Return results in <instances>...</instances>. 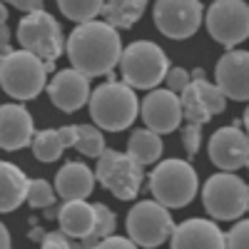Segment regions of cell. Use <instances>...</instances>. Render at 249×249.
<instances>
[{
    "label": "cell",
    "instance_id": "obj_1",
    "mask_svg": "<svg viewBox=\"0 0 249 249\" xmlns=\"http://www.w3.org/2000/svg\"><path fill=\"white\" fill-rule=\"evenodd\" d=\"M65 53L70 65L88 77L110 75L120 62L122 40L120 33L105 20H88L77 23V28L65 40Z\"/></svg>",
    "mask_w": 249,
    "mask_h": 249
},
{
    "label": "cell",
    "instance_id": "obj_2",
    "mask_svg": "<svg viewBox=\"0 0 249 249\" xmlns=\"http://www.w3.org/2000/svg\"><path fill=\"white\" fill-rule=\"evenodd\" d=\"M88 110L102 132H122L140 115V100L130 85L107 80L100 88L90 90Z\"/></svg>",
    "mask_w": 249,
    "mask_h": 249
},
{
    "label": "cell",
    "instance_id": "obj_3",
    "mask_svg": "<svg viewBox=\"0 0 249 249\" xmlns=\"http://www.w3.org/2000/svg\"><path fill=\"white\" fill-rule=\"evenodd\" d=\"M48 68L45 60L28 50H10L0 57V88L13 100H35L48 85Z\"/></svg>",
    "mask_w": 249,
    "mask_h": 249
},
{
    "label": "cell",
    "instance_id": "obj_4",
    "mask_svg": "<svg viewBox=\"0 0 249 249\" xmlns=\"http://www.w3.org/2000/svg\"><path fill=\"white\" fill-rule=\"evenodd\" d=\"M117 65L124 85H130L132 90H152L164 80L170 60L152 40H137V43L122 48Z\"/></svg>",
    "mask_w": 249,
    "mask_h": 249
},
{
    "label": "cell",
    "instance_id": "obj_5",
    "mask_svg": "<svg viewBox=\"0 0 249 249\" xmlns=\"http://www.w3.org/2000/svg\"><path fill=\"white\" fill-rule=\"evenodd\" d=\"M199 190L195 167L187 160H162L150 172V192L167 210L187 207Z\"/></svg>",
    "mask_w": 249,
    "mask_h": 249
},
{
    "label": "cell",
    "instance_id": "obj_6",
    "mask_svg": "<svg viewBox=\"0 0 249 249\" xmlns=\"http://www.w3.org/2000/svg\"><path fill=\"white\" fill-rule=\"evenodd\" d=\"M202 204L207 214L217 222H234L247 214L249 207V187L234 172L212 175L202 187Z\"/></svg>",
    "mask_w": 249,
    "mask_h": 249
},
{
    "label": "cell",
    "instance_id": "obj_7",
    "mask_svg": "<svg viewBox=\"0 0 249 249\" xmlns=\"http://www.w3.org/2000/svg\"><path fill=\"white\" fill-rule=\"evenodd\" d=\"M95 179L112 197L127 202L140 195V187L144 182V167L127 152H117V150L105 147L97 157Z\"/></svg>",
    "mask_w": 249,
    "mask_h": 249
},
{
    "label": "cell",
    "instance_id": "obj_8",
    "mask_svg": "<svg viewBox=\"0 0 249 249\" xmlns=\"http://www.w3.org/2000/svg\"><path fill=\"white\" fill-rule=\"evenodd\" d=\"M15 35H18L20 48L37 55L45 62H55L65 50V37H62L60 23L43 8L30 10L28 15L20 18Z\"/></svg>",
    "mask_w": 249,
    "mask_h": 249
},
{
    "label": "cell",
    "instance_id": "obj_9",
    "mask_svg": "<svg viewBox=\"0 0 249 249\" xmlns=\"http://www.w3.org/2000/svg\"><path fill=\"white\" fill-rule=\"evenodd\" d=\"M127 237L135 242V247H160L172 234V214L164 204L157 199H142L127 212Z\"/></svg>",
    "mask_w": 249,
    "mask_h": 249
},
{
    "label": "cell",
    "instance_id": "obj_10",
    "mask_svg": "<svg viewBox=\"0 0 249 249\" xmlns=\"http://www.w3.org/2000/svg\"><path fill=\"white\" fill-rule=\"evenodd\" d=\"M202 20L212 40L227 50L244 43L249 35V8L244 0H214Z\"/></svg>",
    "mask_w": 249,
    "mask_h": 249
},
{
    "label": "cell",
    "instance_id": "obj_11",
    "mask_svg": "<svg viewBox=\"0 0 249 249\" xmlns=\"http://www.w3.org/2000/svg\"><path fill=\"white\" fill-rule=\"evenodd\" d=\"M204 8L199 0H155L152 20L155 28L170 40L192 37L202 25Z\"/></svg>",
    "mask_w": 249,
    "mask_h": 249
},
{
    "label": "cell",
    "instance_id": "obj_12",
    "mask_svg": "<svg viewBox=\"0 0 249 249\" xmlns=\"http://www.w3.org/2000/svg\"><path fill=\"white\" fill-rule=\"evenodd\" d=\"M179 107L182 120L207 124L214 115H222L227 110V97L207 77H192L187 82V88L179 92Z\"/></svg>",
    "mask_w": 249,
    "mask_h": 249
},
{
    "label": "cell",
    "instance_id": "obj_13",
    "mask_svg": "<svg viewBox=\"0 0 249 249\" xmlns=\"http://www.w3.org/2000/svg\"><path fill=\"white\" fill-rule=\"evenodd\" d=\"M140 115L144 120V124L157 132V135H167L175 132L182 124V107H179V95L172 90H160L152 88L150 95L142 100L140 105Z\"/></svg>",
    "mask_w": 249,
    "mask_h": 249
},
{
    "label": "cell",
    "instance_id": "obj_14",
    "mask_svg": "<svg viewBox=\"0 0 249 249\" xmlns=\"http://www.w3.org/2000/svg\"><path fill=\"white\" fill-rule=\"evenodd\" d=\"M214 85L227 100L247 102L249 97V53L230 48L217 62Z\"/></svg>",
    "mask_w": 249,
    "mask_h": 249
},
{
    "label": "cell",
    "instance_id": "obj_15",
    "mask_svg": "<svg viewBox=\"0 0 249 249\" xmlns=\"http://www.w3.org/2000/svg\"><path fill=\"white\" fill-rule=\"evenodd\" d=\"M210 160L214 167H219L224 172H237V170L247 167V162H249L247 132L239 130L237 124L219 127L210 137Z\"/></svg>",
    "mask_w": 249,
    "mask_h": 249
},
{
    "label": "cell",
    "instance_id": "obj_16",
    "mask_svg": "<svg viewBox=\"0 0 249 249\" xmlns=\"http://www.w3.org/2000/svg\"><path fill=\"white\" fill-rule=\"evenodd\" d=\"M48 95L50 102L62 110V112H75L80 107L88 105V97H90V77L82 75L75 68L68 70H60L55 72V77L48 82Z\"/></svg>",
    "mask_w": 249,
    "mask_h": 249
},
{
    "label": "cell",
    "instance_id": "obj_17",
    "mask_svg": "<svg viewBox=\"0 0 249 249\" xmlns=\"http://www.w3.org/2000/svg\"><path fill=\"white\" fill-rule=\"evenodd\" d=\"M33 135V115L23 105H18V102L0 105V150H25L30 147Z\"/></svg>",
    "mask_w": 249,
    "mask_h": 249
},
{
    "label": "cell",
    "instance_id": "obj_18",
    "mask_svg": "<svg viewBox=\"0 0 249 249\" xmlns=\"http://www.w3.org/2000/svg\"><path fill=\"white\" fill-rule=\"evenodd\" d=\"M175 249H222L224 232L217 227L214 219H184L182 224L172 227L167 239Z\"/></svg>",
    "mask_w": 249,
    "mask_h": 249
},
{
    "label": "cell",
    "instance_id": "obj_19",
    "mask_svg": "<svg viewBox=\"0 0 249 249\" xmlns=\"http://www.w3.org/2000/svg\"><path fill=\"white\" fill-rule=\"evenodd\" d=\"M57 224L65 237L70 239H85L95 232V210L88 199H62V207H57Z\"/></svg>",
    "mask_w": 249,
    "mask_h": 249
},
{
    "label": "cell",
    "instance_id": "obj_20",
    "mask_svg": "<svg viewBox=\"0 0 249 249\" xmlns=\"http://www.w3.org/2000/svg\"><path fill=\"white\" fill-rule=\"evenodd\" d=\"M95 190V172L82 162H68L55 175V195L60 199H88Z\"/></svg>",
    "mask_w": 249,
    "mask_h": 249
},
{
    "label": "cell",
    "instance_id": "obj_21",
    "mask_svg": "<svg viewBox=\"0 0 249 249\" xmlns=\"http://www.w3.org/2000/svg\"><path fill=\"white\" fill-rule=\"evenodd\" d=\"M25 192H28L25 172L15 167L13 162L0 160V214L15 212L25 202Z\"/></svg>",
    "mask_w": 249,
    "mask_h": 249
},
{
    "label": "cell",
    "instance_id": "obj_22",
    "mask_svg": "<svg viewBox=\"0 0 249 249\" xmlns=\"http://www.w3.org/2000/svg\"><path fill=\"white\" fill-rule=\"evenodd\" d=\"M147 5H150V0H105L100 15L115 30H130L144 15Z\"/></svg>",
    "mask_w": 249,
    "mask_h": 249
},
{
    "label": "cell",
    "instance_id": "obj_23",
    "mask_svg": "<svg viewBox=\"0 0 249 249\" xmlns=\"http://www.w3.org/2000/svg\"><path fill=\"white\" fill-rule=\"evenodd\" d=\"M164 152V144H162V137L157 132H152L150 127L144 130H135L127 140V155L135 157L142 167L147 164H155Z\"/></svg>",
    "mask_w": 249,
    "mask_h": 249
},
{
    "label": "cell",
    "instance_id": "obj_24",
    "mask_svg": "<svg viewBox=\"0 0 249 249\" xmlns=\"http://www.w3.org/2000/svg\"><path fill=\"white\" fill-rule=\"evenodd\" d=\"M30 147H33L35 160H40V162H55V160L62 157V152H65L57 130H40V132H35Z\"/></svg>",
    "mask_w": 249,
    "mask_h": 249
},
{
    "label": "cell",
    "instance_id": "obj_25",
    "mask_svg": "<svg viewBox=\"0 0 249 249\" xmlns=\"http://www.w3.org/2000/svg\"><path fill=\"white\" fill-rule=\"evenodd\" d=\"M102 3L105 0H57V8L72 23H88L100 15Z\"/></svg>",
    "mask_w": 249,
    "mask_h": 249
},
{
    "label": "cell",
    "instance_id": "obj_26",
    "mask_svg": "<svg viewBox=\"0 0 249 249\" xmlns=\"http://www.w3.org/2000/svg\"><path fill=\"white\" fill-rule=\"evenodd\" d=\"M75 150L85 157L97 160L100 152L105 150V135L97 124H77V140H75Z\"/></svg>",
    "mask_w": 249,
    "mask_h": 249
},
{
    "label": "cell",
    "instance_id": "obj_27",
    "mask_svg": "<svg viewBox=\"0 0 249 249\" xmlns=\"http://www.w3.org/2000/svg\"><path fill=\"white\" fill-rule=\"evenodd\" d=\"M55 190L48 179H28V192H25V202L33 210H45V207L55 204Z\"/></svg>",
    "mask_w": 249,
    "mask_h": 249
},
{
    "label": "cell",
    "instance_id": "obj_28",
    "mask_svg": "<svg viewBox=\"0 0 249 249\" xmlns=\"http://www.w3.org/2000/svg\"><path fill=\"white\" fill-rule=\"evenodd\" d=\"M92 210H95V232H92L90 237H97V239H102V237L112 234V232L117 230V219H115V212L110 210L107 204H102V202H95V204H92Z\"/></svg>",
    "mask_w": 249,
    "mask_h": 249
},
{
    "label": "cell",
    "instance_id": "obj_29",
    "mask_svg": "<svg viewBox=\"0 0 249 249\" xmlns=\"http://www.w3.org/2000/svg\"><path fill=\"white\" fill-rule=\"evenodd\" d=\"M224 247L230 249H247L249 247V222L247 219H237L230 232H224Z\"/></svg>",
    "mask_w": 249,
    "mask_h": 249
},
{
    "label": "cell",
    "instance_id": "obj_30",
    "mask_svg": "<svg viewBox=\"0 0 249 249\" xmlns=\"http://www.w3.org/2000/svg\"><path fill=\"white\" fill-rule=\"evenodd\" d=\"M182 144L187 150V157H195L199 144H202V124H195V122H187L182 127Z\"/></svg>",
    "mask_w": 249,
    "mask_h": 249
},
{
    "label": "cell",
    "instance_id": "obj_31",
    "mask_svg": "<svg viewBox=\"0 0 249 249\" xmlns=\"http://www.w3.org/2000/svg\"><path fill=\"white\" fill-rule=\"evenodd\" d=\"M190 72H187L184 68H167V72H164V82H167V90L172 92H182L187 88V82H190Z\"/></svg>",
    "mask_w": 249,
    "mask_h": 249
},
{
    "label": "cell",
    "instance_id": "obj_32",
    "mask_svg": "<svg viewBox=\"0 0 249 249\" xmlns=\"http://www.w3.org/2000/svg\"><path fill=\"white\" fill-rule=\"evenodd\" d=\"M43 244L45 249H68V247H72V242H70V237H65L62 234V230H57V232H45V237H43Z\"/></svg>",
    "mask_w": 249,
    "mask_h": 249
},
{
    "label": "cell",
    "instance_id": "obj_33",
    "mask_svg": "<svg viewBox=\"0 0 249 249\" xmlns=\"http://www.w3.org/2000/svg\"><path fill=\"white\" fill-rule=\"evenodd\" d=\"M97 247H105V249H112V247L130 249V247H135V242H132L130 237H117V234L112 232V234H107V237H102V239L97 242Z\"/></svg>",
    "mask_w": 249,
    "mask_h": 249
},
{
    "label": "cell",
    "instance_id": "obj_34",
    "mask_svg": "<svg viewBox=\"0 0 249 249\" xmlns=\"http://www.w3.org/2000/svg\"><path fill=\"white\" fill-rule=\"evenodd\" d=\"M57 135H60V142L62 147H75V140H77V124H65V127H57Z\"/></svg>",
    "mask_w": 249,
    "mask_h": 249
},
{
    "label": "cell",
    "instance_id": "obj_35",
    "mask_svg": "<svg viewBox=\"0 0 249 249\" xmlns=\"http://www.w3.org/2000/svg\"><path fill=\"white\" fill-rule=\"evenodd\" d=\"M5 3L13 5L15 10H20V13H30V10H40V8H43L45 0H5Z\"/></svg>",
    "mask_w": 249,
    "mask_h": 249
},
{
    "label": "cell",
    "instance_id": "obj_36",
    "mask_svg": "<svg viewBox=\"0 0 249 249\" xmlns=\"http://www.w3.org/2000/svg\"><path fill=\"white\" fill-rule=\"evenodd\" d=\"M10 28L5 23H0V57H5L10 53Z\"/></svg>",
    "mask_w": 249,
    "mask_h": 249
},
{
    "label": "cell",
    "instance_id": "obj_37",
    "mask_svg": "<svg viewBox=\"0 0 249 249\" xmlns=\"http://www.w3.org/2000/svg\"><path fill=\"white\" fill-rule=\"evenodd\" d=\"M10 247V234H8V227L0 222V249H8Z\"/></svg>",
    "mask_w": 249,
    "mask_h": 249
},
{
    "label": "cell",
    "instance_id": "obj_38",
    "mask_svg": "<svg viewBox=\"0 0 249 249\" xmlns=\"http://www.w3.org/2000/svg\"><path fill=\"white\" fill-rule=\"evenodd\" d=\"M28 237H30L33 242H37V244H40V242H43V237H45V232L40 230V227H33V230H30V234H28Z\"/></svg>",
    "mask_w": 249,
    "mask_h": 249
},
{
    "label": "cell",
    "instance_id": "obj_39",
    "mask_svg": "<svg viewBox=\"0 0 249 249\" xmlns=\"http://www.w3.org/2000/svg\"><path fill=\"white\" fill-rule=\"evenodd\" d=\"M8 20V5H5V0H0V23H5Z\"/></svg>",
    "mask_w": 249,
    "mask_h": 249
}]
</instances>
